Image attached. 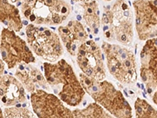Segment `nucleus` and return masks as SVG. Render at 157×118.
Listing matches in <instances>:
<instances>
[{
    "label": "nucleus",
    "instance_id": "nucleus-1",
    "mask_svg": "<svg viewBox=\"0 0 157 118\" xmlns=\"http://www.w3.org/2000/svg\"><path fill=\"white\" fill-rule=\"evenodd\" d=\"M44 73L48 89L58 95L62 102L70 106L79 105L85 91L75 76L72 67L65 60L56 63L45 62Z\"/></svg>",
    "mask_w": 157,
    "mask_h": 118
},
{
    "label": "nucleus",
    "instance_id": "nucleus-2",
    "mask_svg": "<svg viewBox=\"0 0 157 118\" xmlns=\"http://www.w3.org/2000/svg\"><path fill=\"white\" fill-rule=\"evenodd\" d=\"M80 84L94 100L116 118H132L131 107L121 91L116 89L112 83L98 81L79 74Z\"/></svg>",
    "mask_w": 157,
    "mask_h": 118
},
{
    "label": "nucleus",
    "instance_id": "nucleus-3",
    "mask_svg": "<svg viewBox=\"0 0 157 118\" xmlns=\"http://www.w3.org/2000/svg\"><path fill=\"white\" fill-rule=\"evenodd\" d=\"M101 22L106 38L124 45L131 43L134 36L132 13L124 0H116L113 6H109Z\"/></svg>",
    "mask_w": 157,
    "mask_h": 118
},
{
    "label": "nucleus",
    "instance_id": "nucleus-4",
    "mask_svg": "<svg viewBox=\"0 0 157 118\" xmlns=\"http://www.w3.org/2000/svg\"><path fill=\"white\" fill-rule=\"evenodd\" d=\"M21 11L35 25H56L68 18L71 7L64 0H24Z\"/></svg>",
    "mask_w": 157,
    "mask_h": 118
},
{
    "label": "nucleus",
    "instance_id": "nucleus-5",
    "mask_svg": "<svg viewBox=\"0 0 157 118\" xmlns=\"http://www.w3.org/2000/svg\"><path fill=\"white\" fill-rule=\"evenodd\" d=\"M102 49L107 61L109 71L122 84L136 81V64L134 54L129 49L120 45L103 42Z\"/></svg>",
    "mask_w": 157,
    "mask_h": 118
},
{
    "label": "nucleus",
    "instance_id": "nucleus-6",
    "mask_svg": "<svg viewBox=\"0 0 157 118\" xmlns=\"http://www.w3.org/2000/svg\"><path fill=\"white\" fill-rule=\"evenodd\" d=\"M28 43L35 54L49 62H54L64 53L61 38L55 32L29 24L26 27Z\"/></svg>",
    "mask_w": 157,
    "mask_h": 118
},
{
    "label": "nucleus",
    "instance_id": "nucleus-7",
    "mask_svg": "<svg viewBox=\"0 0 157 118\" xmlns=\"http://www.w3.org/2000/svg\"><path fill=\"white\" fill-rule=\"evenodd\" d=\"M73 56H76L78 66L86 77L98 81L105 79L104 54L94 41L88 39L84 40L77 47Z\"/></svg>",
    "mask_w": 157,
    "mask_h": 118
},
{
    "label": "nucleus",
    "instance_id": "nucleus-8",
    "mask_svg": "<svg viewBox=\"0 0 157 118\" xmlns=\"http://www.w3.org/2000/svg\"><path fill=\"white\" fill-rule=\"evenodd\" d=\"M0 51L9 69L14 68L22 61L26 64L35 62L32 51L24 39L16 35L14 31L3 29L1 33Z\"/></svg>",
    "mask_w": 157,
    "mask_h": 118
},
{
    "label": "nucleus",
    "instance_id": "nucleus-9",
    "mask_svg": "<svg viewBox=\"0 0 157 118\" xmlns=\"http://www.w3.org/2000/svg\"><path fill=\"white\" fill-rule=\"evenodd\" d=\"M32 106L39 118H75L73 112L55 95L37 89L31 95Z\"/></svg>",
    "mask_w": 157,
    "mask_h": 118
},
{
    "label": "nucleus",
    "instance_id": "nucleus-10",
    "mask_svg": "<svg viewBox=\"0 0 157 118\" xmlns=\"http://www.w3.org/2000/svg\"><path fill=\"white\" fill-rule=\"evenodd\" d=\"M136 29L141 40L157 36V0H136Z\"/></svg>",
    "mask_w": 157,
    "mask_h": 118
},
{
    "label": "nucleus",
    "instance_id": "nucleus-11",
    "mask_svg": "<svg viewBox=\"0 0 157 118\" xmlns=\"http://www.w3.org/2000/svg\"><path fill=\"white\" fill-rule=\"evenodd\" d=\"M0 99L4 106L10 107L25 102V93L21 82L11 76H3L0 80Z\"/></svg>",
    "mask_w": 157,
    "mask_h": 118
},
{
    "label": "nucleus",
    "instance_id": "nucleus-12",
    "mask_svg": "<svg viewBox=\"0 0 157 118\" xmlns=\"http://www.w3.org/2000/svg\"><path fill=\"white\" fill-rule=\"evenodd\" d=\"M58 32L64 47H66L68 51L72 56L78 45L90 36L83 25L77 21H71L65 26H60Z\"/></svg>",
    "mask_w": 157,
    "mask_h": 118
},
{
    "label": "nucleus",
    "instance_id": "nucleus-13",
    "mask_svg": "<svg viewBox=\"0 0 157 118\" xmlns=\"http://www.w3.org/2000/svg\"><path fill=\"white\" fill-rule=\"evenodd\" d=\"M0 22L16 32L23 27L19 10L8 0H0Z\"/></svg>",
    "mask_w": 157,
    "mask_h": 118
},
{
    "label": "nucleus",
    "instance_id": "nucleus-14",
    "mask_svg": "<svg viewBox=\"0 0 157 118\" xmlns=\"http://www.w3.org/2000/svg\"><path fill=\"white\" fill-rule=\"evenodd\" d=\"M79 6H81L82 9V16L86 24L90 28L94 29V33L97 34L101 22L99 17L98 4L95 1H92L90 2H83L80 4Z\"/></svg>",
    "mask_w": 157,
    "mask_h": 118
},
{
    "label": "nucleus",
    "instance_id": "nucleus-15",
    "mask_svg": "<svg viewBox=\"0 0 157 118\" xmlns=\"http://www.w3.org/2000/svg\"><path fill=\"white\" fill-rule=\"evenodd\" d=\"M73 114L75 118H116L96 102L82 109H75Z\"/></svg>",
    "mask_w": 157,
    "mask_h": 118
},
{
    "label": "nucleus",
    "instance_id": "nucleus-16",
    "mask_svg": "<svg viewBox=\"0 0 157 118\" xmlns=\"http://www.w3.org/2000/svg\"><path fill=\"white\" fill-rule=\"evenodd\" d=\"M134 107L137 118H157V112L145 101L137 98Z\"/></svg>",
    "mask_w": 157,
    "mask_h": 118
},
{
    "label": "nucleus",
    "instance_id": "nucleus-17",
    "mask_svg": "<svg viewBox=\"0 0 157 118\" xmlns=\"http://www.w3.org/2000/svg\"><path fill=\"white\" fill-rule=\"evenodd\" d=\"M5 118H35L33 113L27 108L8 107L4 109Z\"/></svg>",
    "mask_w": 157,
    "mask_h": 118
},
{
    "label": "nucleus",
    "instance_id": "nucleus-18",
    "mask_svg": "<svg viewBox=\"0 0 157 118\" xmlns=\"http://www.w3.org/2000/svg\"><path fill=\"white\" fill-rule=\"evenodd\" d=\"M4 69H5V65H4L3 61L0 59V80L2 79V77H3Z\"/></svg>",
    "mask_w": 157,
    "mask_h": 118
},
{
    "label": "nucleus",
    "instance_id": "nucleus-19",
    "mask_svg": "<svg viewBox=\"0 0 157 118\" xmlns=\"http://www.w3.org/2000/svg\"><path fill=\"white\" fill-rule=\"evenodd\" d=\"M71 1H73V2H82V3H83V2H89L90 0H71Z\"/></svg>",
    "mask_w": 157,
    "mask_h": 118
},
{
    "label": "nucleus",
    "instance_id": "nucleus-20",
    "mask_svg": "<svg viewBox=\"0 0 157 118\" xmlns=\"http://www.w3.org/2000/svg\"><path fill=\"white\" fill-rule=\"evenodd\" d=\"M0 118H4L3 113H2V109H1V108H0Z\"/></svg>",
    "mask_w": 157,
    "mask_h": 118
},
{
    "label": "nucleus",
    "instance_id": "nucleus-21",
    "mask_svg": "<svg viewBox=\"0 0 157 118\" xmlns=\"http://www.w3.org/2000/svg\"><path fill=\"white\" fill-rule=\"evenodd\" d=\"M10 1H11V2H20L21 0H10Z\"/></svg>",
    "mask_w": 157,
    "mask_h": 118
},
{
    "label": "nucleus",
    "instance_id": "nucleus-22",
    "mask_svg": "<svg viewBox=\"0 0 157 118\" xmlns=\"http://www.w3.org/2000/svg\"><path fill=\"white\" fill-rule=\"evenodd\" d=\"M0 41H1V35H0Z\"/></svg>",
    "mask_w": 157,
    "mask_h": 118
},
{
    "label": "nucleus",
    "instance_id": "nucleus-23",
    "mask_svg": "<svg viewBox=\"0 0 157 118\" xmlns=\"http://www.w3.org/2000/svg\"><path fill=\"white\" fill-rule=\"evenodd\" d=\"M105 1H112V0H105Z\"/></svg>",
    "mask_w": 157,
    "mask_h": 118
}]
</instances>
